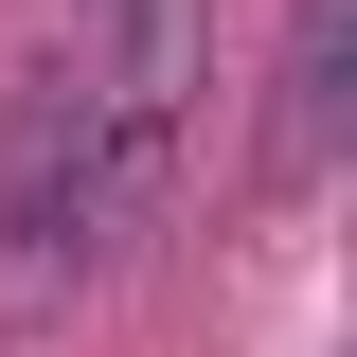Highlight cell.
I'll return each mask as SVG.
<instances>
[{
	"mask_svg": "<svg viewBox=\"0 0 357 357\" xmlns=\"http://www.w3.org/2000/svg\"><path fill=\"white\" fill-rule=\"evenodd\" d=\"M340 107H357V0H286L268 126H250V178H268V197H321V161H340Z\"/></svg>",
	"mask_w": 357,
	"mask_h": 357,
	"instance_id": "7a4b0ae2",
	"label": "cell"
},
{
	"mask_svg": "<svg viewBox=\"0 0 357 357\" xmlns=\"http://www.w3.org/2000/svg\"><path fill=\"white\" fill-rule=\"evenodd\" d=\"M72 286H89V107H72V54H36L0 107V304L36 321Z\"/></svg>",
	"mask_w": 357,
	"mask_h": 357,
	"instance_id": "6da1fadb",
	"label": "cell"
}]
</instances>
